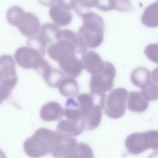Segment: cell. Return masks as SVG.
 Segmentation results:
<instances>
[{"label":"cell","mask_w":158,"mask_h":158,"mask_svg":"<svg viewBox=\"0 0 158 158\" xmlns=\"http://www.w3.org/2000/svg\"><path fill=\"white\" fill-rule=\"evenodd\" d=\"M58 64L66 76L74 78L78 77L84 69L81 60L76 56Z\"/></svg>","instance_id":"obj_15"},{"label":"cell","mask_w":158,"mask_h":158,"mask_svg":"<svg viewBox=\"0 0 158 158\" xmlns=\"http://www.w3.org/2000/svg\"><path fill=\"white\" fill-rule=\"evenodd\" d=\"M158 1L150 5L145 9L141 18L144 25L150 27H155L158 25Z\"/></svg>","instance_id":"obj_19"},{"label":"cell","mask_w":158,"mask_h":158,"mask_svg":"<svg viewBox=\"0 0 158 158\" xmlns=\"http://www.w3.org/2000/svg\"><path fill=\"white\" fill-rule=\"evenodd\" d=\"M60 29L59 26L53 23H47L42 25L38 35L40 40L47 46L58 39Z\"/></svg>","instance_id":"obj_12"},{"label":"cell","mask_w":158,"mask_h":158,"mask_svg":"<svg viewBox=\"0 0 158 158\" xmlns=\"http://www.w3.org/2000/svg\"><path fill=\"white\" fill-rule=\"evenodd\" d=\"M149 102L143 96L140 91H132L128 95L127 106L131 111L141 113L147 109Z\"/></svg>","instance_id":"obj_16"},{"label":"cell","mask_w":158,"mask_h":158,"mask_svg":"<svg viewBox=\"0 0 158 158\" xmlns=\"http://www.w3.org/2000/svg\"><path fill=\"white\" fill-rule=\"evenodd\" d=\"M152 80L147 85L142 88L140 91L144 98L149 102L156 100L158 99L157 81Z\"/></svg>","instance_id":"obj_21"},{"label":"cell","mask_w":158,"mask_h":158,"mask_svg":"<svg viewBox=\"0 0 158 158\" xmlns=\"http://www.w3.org/2000/svg\"><path fill=\"white\" fill-rule=\"evenodd\" d=\"M3 80V77L1 69L0 68V86L2 85V83Z\"/></svg>","instance_id":"obj_29"},{"label":"cell","mask_w":158,"mask_h":158,"mask_svg":"<svg viewBox=\"0 0 158 158\" xmlns=\"http://www.w3.org/2000/svg\"><path fill=\"white\" fill-rule=\"evenodd\" d=\"M77 144L75 138L59 134L52 155L55 157L76 158Z\"/></svg>","instance_id":"obj_7"},{"label":"cell","mask_w":158,"mask_h":158,"mask_svg":"<svg viewBox=\"0 0 158 158\" xmlns=\"http://www.w3.org/2000/svg\"><path fill=\"white\" fill-rule=\"evenodd\" d=\"M98 0H77L76 6L74 9L80 17L84 13L88 12L93 7H96Z\"/></svg>","instance_id":"obj_22"},{"label":"cell","mask_w":158,"mask_h":158,"mask_svg":"<svg viewBox=\"0 0 158 158\" xmlns=\"http://www.w3.org/2000/svg\"><path fill=\"white\" fill-rule=\"evenodd\" d=\"M41 76L47 85L52 88L58 87L60 81L66 77L62 71L53 68L52 66L48 68Z\"/></svg>","instance_id":"obj_20"},{"label":"cell","mask_w":158,"mask_h":158,"mask_svg":"<svg viewBox=\"0 0 158 158\" xmlns=\"http://www.w3.org/2000/svg\"><path fill=\"white\" fill-rule=\"evenodd\" d=\"M14 57L17 63L21 67L35 70L44 58L39 51L29 46L19 48L15 53Z\"/></svg>","instance_id":"obj_6"},{"label":"cell","mask_w":158,"mask_h":158,"mask_svg":"<svg viewBox=\"0 0 158 158\" xmlns=\"http://www.w3.org/2000/svg\"><path fill=\"white\" fill-rule=\"evenodd\" d=\"M147 58L155 63H158V44H151L148 45L144 50Z\"/></svg>","instance_id":"obj_25"},{"label":"cell","mask_w":158,"mask_h":158,"mask_svg":"<svg viewBox=\"0 0 158 158\" xmlns=\"http://www.w3.org/2000/svg\"><path fill=\"white\" fill-rule=\"evenodd\" d=\"M56 0L58 6L63 9L69 10L74 9L77 3V0Z\"/></svg>","instance_id":"obj_27"},{"label":"cell","mask_w":158,"mask_h":158,"mask_svg":"<svg viewBox=\"0 0 158 158\" xmlns=\"http://www.w3.org/2000/svg\"><path fill=\"white\" fill-rule=\"evenodd\" d=\"M80 17L83 21L82 26L85 28L93 31L104 32L105 29L104 21L97 14L88 11L83 14Z\"/></svg>","instance_id":"obj_13"},{"label":"cell","mask_w":158,"mask_h":158,"mask_svg":"<svg viewBox=\"0 0 158 158\" xmlns=\"http://www.w3.org/2000/svg\"><path fill=\"white\" fill-rule=\"evenodd\" d=\"M38 1L42 5L46 6L52 5L56 1V0H38Z\"/></svg>","instance_id":"obj_28"},{"label":"cell","mask_w":158,"mask_h":158,"mask_svg":"<svg viewBox=\"0 0 158 158\" xmlns=\"http://www.w3.org/2000/svg\"><path fill=\"white\" fill-rule=\"evenodd\" d=\"M64 110L59 103L50 102L41 107L40 113V117L42 119L47 122L57 120L63 117Z\"/></svg>","instance_id":"obj_11"},{"label":"cell","mask_w":158,"mask_h":158,"mask_svg":"<svg viewBox=\"0 0 158 158\" xmlns=\"http://www.w3.org/2000/svg\"><path fill=\"white\" fill-rule=\"evenodd\" d=\"M92 150L88 145L84 143H78L76 158H94Z\"/></svg>","instance_id":"obj_24"},{"label":"cell","mask_w":158,"mask_h":158,"mask_svg":"<svg viewBox=\"0 0 158 158\" xmlns=\"http://www.w3.org/2000/svg\"><path fill=\"white\" fill-rule=\"evenodd\" d=\"M158 136V131L155 130L134 133L127 137L125 146L128 152L134 155L139 154L149 148L157 151Z\"/></svg>","instance_id":"obj_3"},{"label":"cell","mask_w":158,"mask_h":158,"mask_svg":"<svg viewBox=\"0 0 158 158\" xmlns=\"http://www.w3.org/2000/svg\"><path fill=\"white\" fill-rule=\"evenodd\" d=\"M6 18L11 25L17 27L24 36L28 38L39 33L40 27L38 18L34 14L25 12L18 6H13L7 11Z\"/></svg>","instance_id":"obj_2"},{"label":"cell","mask_w":158,"mask_h":158,"mask_svg":"<svg viewBox=\"0 0 158 158\" xmlns=\"http://www.w3.org/2000/svg\"><path fill=\"white\" fill-rule=\"evenodd\" d=\"M81 60L83 69L91 75L97 74L103 69L104 62L96 52L89 50L82 55Z\"/></svg>","instance_id":"obj_9"},{"label":"cell","mask_w":158,"mask_h":158,"mask_svg":"<svg viewBox=\"0 0 158 158\" xmlns=\"http://www.w3.org/2000/svg\"><path fill=\"white\" fill-rule=\"evenodd\" d=\"M15 66L11 56L4 55L0 56V68L3 77L2 85L13 88L15 86L18 81Z\"/></svg>","instance_id":"obj_8"},{"label":"cell","mask_w":158,"mask_h":158,"mask_svg":"<svg viewBox=\"0 0 158 158\" xmlns=\"http://www.w3.org/2000/svg\"><path fill=\"white\" fill-rule=\"evenodd\" d=\"M58 87L60 94L68 98L76 97L79 92V85L76 80L67 76L62 79Z\"/></svg>","instance_id":"obj_17"},{"label":"cell","mask_w":158,"mask_h":158,"mask_svg":"<svg viewBox=\"0 0 158 158\" xmlns=\"http://www.w3.org/2000/svg\"><path fill=\"white\" fill-rule=\"evenodd\" d=\"M115 69L110 63L104 62L103 69L98 73L92 75L89 85L91 91L105 93L111 89L116 76Z\"/></svg>","instance_id":"obj_5"},{"label":"cell","mask_w":158,"mask_h":158,"mask_svg":"<svg viewBox=\"0 0 158 158\" xmlns=\"http://www.w3.org/2000/svg\"><path fill=\"white\" fill-rule=\"evenodd\" d=\"M128 94L127 90L123 88L115 89L110 93L105 108V114L108 117L117 119L124 114Z\"/></svg>","instance_id":"obj_4"},{"label":"cell","mask_w":158,"mask_h":158,"mask_svg":"<svg viewBox=\"0 0 158 158\" xmlns=\"http://www.w3.org/2000/svg\"><path fill=\"white\" fill-rule=\"evenodd\" d=\"M59 135L57 132L45 128L37 129L23 143V149L29 156L38 158L52 153Z\"/></svg>","instance_id":"obj_1"},{"label":"cell","mask_w":158,"mask_h":158,"mask_svg":"<svg viewBox=\"0 0 158 158\" xmlns=\"http://www.w3.org/2000/svg\"><path fill=\"white\" fill-rule=\"evenodd\" d=\"M49 14L52 20L60 26L68 25L73 18L72 12L70 10L63 9L57 5H53L50 7Z\"/></svg>","instance_id":"obj_14"},{"label":"cell","mask_w":158,"mask_h":158,"mask_svg":"<svg viewBox=\"0 0 158 158\" xmlns=\"http://www.w3.org/2000/svg\"><path fill=\"white\" fill-rule=\"evenodd\" d=\"M84 130L81 121L62 120L58 123L57 132L66 136L73 137L80 135Z\"/></svg>","instance_id":"obj_10"},{"label":"cell","mask_w":158,"mask_h":158,"mask_svg":"<svg viewBox=\"0 0 158 158\" xmlns=\"http://www.w3.org/2000/svg\"><path fill=\"white\" fill-rule=\"evenodd\" d=\"M130 79L134 85L142 88L151 81V73L146 68L138 67L135 69L131 73Z\"/></svg>","instance_id":"obj_18"},{"label":"cell","mask_w":158,"mask_h":158,"mask_svg":"<svg viewBox=\"0 0 158 158\" xmlns=\"http://www.w3.org/2000/svg\"><path fill=\"white\" fill-rule=\"evenodd\" d=\"M3 153L1 150H0V155H3Z\"/></svg>","instance_id":"obj_30"},{"label":"cell","mask_w":158,"mask_h":158,"mask_svg":"<svg viewBox=\"0 0 158 158\" xmlns=\"http://www.w3.org/2000/svg\"><path fill=\"white\" fill-rule=\"evenodd\" d=\"M28 46L39 51L43 56L45 55L46 47L40 40L38 35H35L28 38L27 42Z\"/></svg>","instance_id":"obj_23"},{"label":"cell","mask_w":158,"mask_h":158,"mask_svg":"<svg viewBox=\"0 0 158 158\" xmlns=\"http://www.w3.org/2000/svg\"><path fill=\"white\" fill-rule=\"evenodd\" d=\"M114 10L120 11H131L134 9L130 0H114Z\"/></svg>","instance_id":"obj_26"}]
</instances>
